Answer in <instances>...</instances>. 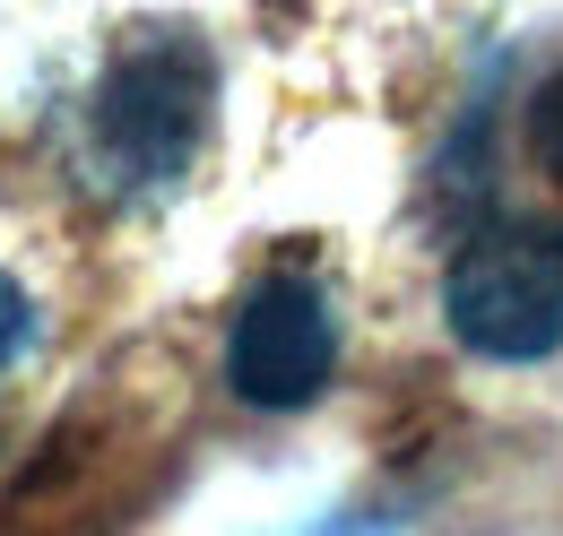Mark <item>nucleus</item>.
<instances>
[{
	"mask_svg": "<svg viewBox=\"0 0 563 536\" xmlns=\"http://www.w3.org/2000/svg\"><path fill=\"white\" fill-rule=\"evenodd\" d=\"M442 321L486 364H538L563 346V225H494L442 277Z\"/></svg>",
	"mask_w": 563,
	"mask_h": 536,
	"instance_id": "nucleus-2",
	"label": "nucleus"
},
{
	"mask_svg": "<svg viewBox=\"0 0 563 536\" xmlns=\"http://www.w3.org/2000/svg\"><path fill=\"white\" fill-rule=\"evenodd\" d=\"M520 138H529V165L563 191V69L538 78V96H529V113H520Z\"/></svg>",
	"mask_w": 563,
	"mask_h": 536,
	"instance_id": "nucleus-4",
	"label": "nucleus"
},
{
	"mask_svg": "<svg viewBox=\"0 0 563 536\" xmlns=\"http://www.w3.org/2000/svg\"><path fill=\"white\" fill-rule=\"evenodd\" d=\"M217 122V53L200 26H165L147 18L113 44V62L96 69L87 113H78V174L104 200H165Z\"/></svg>",
	"mask_w": 563,
	"mask_h": 536,
	"instance_id": "nucleus-1",
	"label": "nucleus"
},
{
	"mask_svg": "<svg viewBox=\"0 0 563 536\" xmlns=\"http://www.w3.org/2000/svg\"><path fill=\"white\" fill-rule=\"evenodd\" d=\"M26 355H35V303H26V286L0 268V381H9Z\"/></svg>",
	"mask_w": 563,
	"mask_h": 536,
	"instance_id": "nucleus-5",
	"label": "nucleus"
},
{
	"mask_svg": "<svg viewBox=\"0 0 563 536\" xmlns=\"http://www.w3.org/2000/svg\"><path fill=\"white\" fill-rule=\"evenodd\" d=\"M339 372V303L312 268H269L225 321V390L261 415H295Z\"/></svg>",
	"mask_w": 563,
	"mask_h": 536,
	"instance_id": "nucleus-3",
	"label": "nucleus"
}]
</instances>
